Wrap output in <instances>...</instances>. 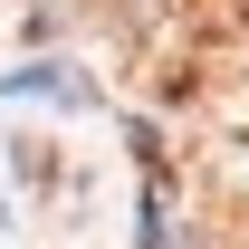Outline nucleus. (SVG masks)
<instances>
[{
	"instance_id": "nucleus-1",
	"label": "nucleus",
	"mask_w": 249,
	"mask_h": 249,
	"mask_svg": "<svg viewBox=\"0 0 249 249\" xmlns=\"http://www.w3.org/2000/svg\"><path fill=\"white\" fill-rule=\"evenodd\" d=\"M230 19H240V29H249V0H230Z\"/></svg>"
}]
</instances>
